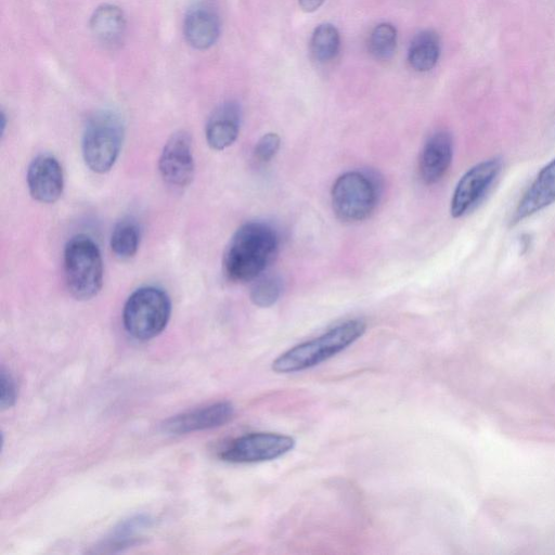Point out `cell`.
I'll list each match as a JSON object with an SVG mask.
<instances>
[{"instance_id":"obj_1","label":"cell","mask_w":555,"mask_h":555,"mask_svg":"<svg viewBox=\"0 0 555 555\" xmlns=\"http://www.w3.org/2000/svg\"><path fill=\"white\" fill-rule=\"evenodd\" d=\"M279 248L276 231L268 223L250 221L240 227L223 256V272L235 283L256 280L273 261Z\"/></svg>"},{"instance_id":"obj_2","label":"cell","mask_w":555,"mask_h":555,"mask_svg":"<svg viewBox=\"0 0 555 555\" xmlns=\"http://www.w3.org/2000/svg\"><path fill=\"white\" fill-rule=\"evenodd\" d=\"M366 330L362 319L344 321L321 336L299 344L272 362L276 373H295L315 366L358 340Z\"/></svg>"},{"instance_id":"obj_3","label":"cell","mask_w":555,"mask_h":555,"mask_svg":"<svg viewBox=\"0 0 555 555\" xmlns=\"http://www.w3.org/2000/svg\"><path fill=\"white\" fill-rule=\"evenodd\" d=\"M67 288L78 300L96 296L103 284V261L98 245L86 235L72 237L64 249Z\"/></svg>"},{"instance_id":"obj_4","label":"cell","mask_w":555,"mask_h":555,"mask_svg":"<svg viewBox=\"0 0 555 555\" xmlns=\"http://www.w3.org/2000/svg\"><path fill=\"white\" fill-rule=\"evenodd\" d=\"M171 314V301L165 291L155 286L135 289L122 310L127 333L138 340H149L160 334Z\"/></svg>"},{"instance_id":"obj_5","label":"cell","mask_w":555,"mask_h":555,"mask_svg":"<svg viewBox=\"0 0 555 555\" xmlns=\"http://www.w3.org/2000/svg\"><path fill=\"white\" fill-rule=\"evenodd\" d=\"M124 124L111 111L91 116L82 135V156L86 165L96 173H105L116 163L124 141Z\"/></svg>"},{"instance_id":"obj_6","label":"cell","mask_w":555,"mask_h":555,"mask_svg":"<svg viewBox=\"0 0 555 555\" xmlns=\"http://www.w3.org/2000/svg\"><path fill=\"white\" fill-rule=\"evenodd\" d=\"M378 196L377 181L370 173L359 170L339 176L331 192L333 210L345 222L366 219L375 209Z\"/></svg>"},{"instance_id":"obj_7","label":"cell","mask_w":555,"mask_h":555,"mask_svg":"<svg viewBox=\"0 0 555 555\" xmlns=\"http://www.w3.org/2000/svg\"><path fill=\"white\" fill-rule=\"evenodd\" d=\"M295 447L291 436L274 433H254L233 440L220 457L230 463H258L282 456Z\"/></svg>"},{"instance_id":"obj_8","label":"cell","mask_w":555,"mask_h":555,"mask_svg":"<svg viewBox=\"0 0 555 555\" xmlns=\"http://www.w3.org/2000/svg\"><path fill=\"white\" fill-rule=\"evenodd\" d=\"M502 168L500 158L482 160L469 168L459 180L452 198L450 211L453 218H460L483 198Z\"/></svg>"},{"instance_id":"obj_9","label":"cell","mask_w":555,"mask_h":555,"mask_svg":"<svg viewBox=\"0 0 555 555\" xmlns=\"http://www.w3.org/2000/svg\"><path fill=\"white\" fill-rule=\"evenodd\" d=\"M163 180L173 188L188 186L194 177L192 140L188 132H175L165 143L158 162Z\"/></svg>"},{"instance_id":"obj_10","label":"cell","mask_w":555,"mask_h":555,"mask_svg":"<svg viewBox=\"0 0 555 555\" xmlns=\"http://www.w3.org/2000/svg\"><path fill=\"white\" fill-rule=\"evenodd\" d=\"M26 180L30 195L40 203H54L62 195L63 170L52 155L41 154L35 157L28 166Z\"/></svg>"},{"instance_id":"obj_11","label":"cell","mask_w":555,"mask_h":555,"mask_svg":"<svg viewBox=\"0 0 555 555\" xmlns=\"http://www.w3.org/2000/svg\"><path fill=\"white\" fill-rule=\"evenodd\" d=\"M233 415L232 403L221 401L172 416L163 424V430L172 435H182L210 429L227 424Z\"/></svg>"},{"instance_id":"obj_12","label":"cell","mask_w":555,"mask_h":555,"mask_svg":"<svg viewBox=\"0 0 555 555\" xmlns=\"http://www.w3.org/2000/svg\"><path fill=\"white\" fill-rule=\"evenodd\" d=\"M453 157V139L444 130L433 133L420 156V175L427 184L440 181L447 173Z\"/></svg>"},{"instance_id":"obj_13","label":"cell","mask_w":555,"mask_h":555,"mask_svg":"<svg viewBox=\"0 0 555 555\" xmlns=\"http://www.w3.org/2000/svg\"><path fill=\"white\" fill-rule=\"evenodd\" d=\"M241 125V107L234 101L220 104L210 114L206 129V141L216 151H222L237 139Z\"/></svg>"},{"instance_id":"obj_14","label":"cell","mask_w":555,"mask_h":555,"mask_svg":"<svg viewBox=\"0 0 555 555\" xmlns=\"http://www.w3.org/2000/svg\"><path fill=\"white\" fill-rule=\"evenodd\" d=\"M555 202V158L544 166L519 201L513 221L518 222Z\"/></svg>"},{"instance_id":"obj_15","label":"cell","mask_w":555,"mask_h":555,"mask_svg":"<svg viewBox=\"0 0 555 555\" xmlns=\"http://www.w3.org/2000/svg\"><path fill=\"white\" fill-rule=\"evenodd\" d=\"M184 37L190 46L205 50L215 44L220 35V21L217 13L205 5L189 11L183 26Z\"/></svg>"},{"instance_id":"obj_16","label":"cell","mask_w":555,"mask_h":555,"mask_svg":"<svg viewBox=\"0 0 555 555\" xmlns=\"http://www.w3.org/2000/svg\"><path fill=\"white\" fill-rule=\"evenodd\" d=\"M90 29L95 40L104 47L119 46L126 33V17L122 10L115 4H101L91 15Z\"/></svg>"},{"instance_id":"obj_17","label":"cell","mask_w":555,"mask_h":555,"mask_svg":"<svg viewBox=\"0 0 555 555\" xmlns=\"http://www.w3.org/2000/svg\"><path fill=\"white\" fill-rule=\"evenodd\" d=\"M440 51L439 35L433 29L422 30L414 36L410 43L409 64L416 72H428L436 66Z\"/></svg>"},{"instance_id":"obj_18","label":"cell","mask_w":555,"mask_h":555,"mask_svg":"<svg viewBox=\"0 0 555 555\" xmlns=\"http://www.w3.org/2000/svg\"><path fill=\"white\" fill-rule=\"evenodd\" d=\"M140 228L132 218H125L118 221L111 235V248L114 255L127 260L132 258L140 245Z\"/></svg>"},{"instance_id":"obj_19","label":"cell","mask_w":555,"mask_h":555,"mask_svg":"<svg viewBox=\"0 0 555 555\" xmlns=\"http://www.w3.org/2000/svg\"><path fill=\"white\" fill-rule=\"evenodd\" d=\"M340 49L338 29L330 23L320 24L310 40V52L314 61L327 63L334 60Z\"/></svg>"},{"instance_id":"obj_20","label":"cell","mask_w":555,"mask_h":555,"mask_svg":"<svg viewBox=\"0 0 555 555\" xmlns=\"http://www.w3.org/2000/svg\"><path fill=\"white\" fill-rule=\"evenodd\" d=\"M397 29L390 23H380L372 30L369 38V51L377 60H389L397 48Z\"/></svg>"},{"instance_id":"obj_21","label":"cell","mask_w":555,"mask_h":555,"mask_svg":"<svg viewBox=\"0 0 555 555\" xmlns=\"http://www.w3.org/2000/svg\"><path fill=\"white\" fill-rule=\"evenodd\" d=\"M254 285L250 291L251 301L262 308H268L274 305L282 293V282L276 275L261 274L254 280Z\"/></svg>"},{"instance_id":"obj_22","label":"cell","mask_w":555,"mask_h":555,"mask_svg":"<svg viewBox=\"0 0 555 555\" xmlns=\"http://www.w3.org/2000/svg\"><path fill=\"white\" fill-rule=\"evenodd\" d=\"M281 139L276 133H266L262 135L255 146V156L259 162L266 163L271 160L278 153Z\"/></svg>"},{"instance_id":"obj_23","label":"cell","mask_w":555,"mask_h":555,"mask_svg":"<svg viewBox=\"0 0 555 555\" xmlns=\"http://www.w3.org/2000/svg\"><path fill=\"white\" fill-rule=\"evenodd\" d=\"M1 395H0V405L2 409L11 408L16 400V385L15 380L9 374L4 371V369L1 370Z\"/></svg>"},{"instance_id":"obj_24","label":"cell","mask_w":555,"mask_h":555,"mask_svg":"<svg viewBox=\"0 0 555 555\" xmlns=\"http://www.w3.org/2000/svg\"><path fill=\"white\" fill-rule=\"evenodd\" d=\"M325 0H298L299 7L302 11L311 13L317 11Z\"/></svg>"},{"instance_id":"obj_25","label":"cell","mask_w":555,"mask_h":555,"mask_svg":"<svg viewBox=\"0 0 555 555\" xmlns=\"http://www.w3.org/2000/svg\"><path fill=\"white\" fill-rule=\"evenodd\" d=\"M1 134L3 135L4 129H5V115L3 112H1Z\"/></svg>"}]
</instances>
